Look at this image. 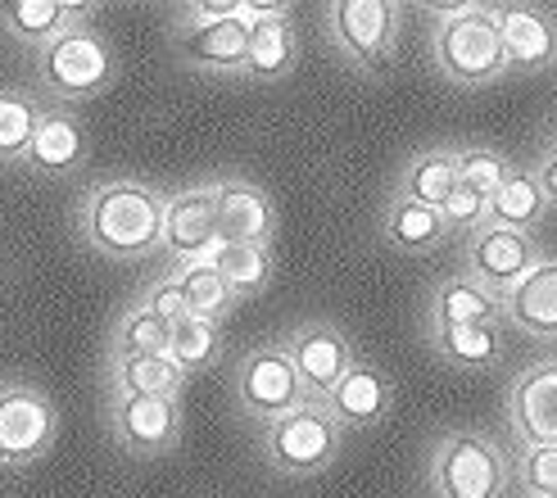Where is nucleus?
<instances>
[{
  "mask_svg": "<svg viewBox=\"0 0 557 498\" xmlns=\"http://www.w3.org/2000/svg\"><path fill=\"white\" fill-rule=\"evenodd\" d=\"M163 209H169V196L159 186L114 177L87 190V204L77 213V232L104 259L141 263L163 249Z\"/></svg>",
  "mask_w": 557,
  "mask_h": 498,
  "instance_id": "obj_1",
  "label": "nucleus"
},
{
  "mask_svg": "<svg viewBox=\"0 0 557 498\" xmlns=\"http://www.w3.org/2000/svg\"><path fill=\"white\" fill-rule=\"evenodd\" d=\"M435 69L454 82V87L481 91L494 87L508 73V54H504V33H498V10L490 5H467L454 18L435 23L431 37Z\"/></svg>",
  "mask_w": 557,
  "mask_h": 498,
  "instance_id": "obj_2",
  "label": "nucleus"
},
{
  "mask_svg": "<svg viewBox=\"0 0 557 498\" xmlns=\"http://www.w3.org/2000/svg\"><path fill=\"white\" fill-rule=\"evenodd\" d=\"M114 77H119V60L91 23H73L69 33L37 50V82L60 104L96 100L114 87Z\"/></svg>",
  "mask_w": 557,
  "mask_h": 498,
  "instance_id": "obj_3",
  "label": "nucleus"
},
{
  "mask_svg": "<svg viewBox=\"0 0 557 498\" xmlns=\"http://www.w3.org/2000/svg\"><path fill=\"white\" fill-rule=\"evenodd\" d=\"M341 445H345V431L336 426V418H331L326 403H318V399L299 403L295 412H286V418L263 426V458L282 476L322 472V466L336 462Z\"/></svg>",
  "mask_w": 557,
  "mask_h": 498,
  "instance_id": "obj_4",
  "label": "nucleus"
},
{
  "mask_svg": "<svg viewBox=\"0 0 557 498\" xmlns=\"http://www.w3.org/2000/svg\"><path fill=\"white\" fill-rule=\"evenodd\" d=\"M431 485L440 498H504L508 462L481 431H454L435 445Z\"/></svg>",
  "mask_w": 557,
  "mask_h": 498,
  "instance_id": "obj_5",
  "label": "nucleus"
},
{
  "mask_svg": "<svg viewBox=\"0 0 557 498\" xmlns=\"http://www.w3.org/2000/svg\"><path fill=\"white\" fill-rule=\"evenodd\" d=\"M322 18L336 50L349 54V64L363 73H385L395 64L399 5H389V0H331Z\"/></svg>",
  "mask_w": 557,
  "mask_h": 498,
  "instance_id": "obj_6",
  "label": "nucleus"
},
{
  "mask_svg": "<svg viewBox=\"0 0 557 498\" xmlns=\"http://www.w3.org/2000/svg\"><path fill=\"white\" fill-rule=\"evenodd\" d=\"M60 439V412L37 385H0V466H33Z\"/></svg>",
  "mask_w": 557,
  "mask_h": 498,
  "instance_id": "obj_7",
  "label": "nucleus"
},
{
  "mask_svg": "<svg viewBox=\"0 0 557 498\" xmlns=\"http://www.w3.org/2000/svg\"><path fill=\"white\" fill-rule=\"evenodd\" d=\"M236 403L240 412H249L255 422H276L295 412L299 403H309V390H304V381L290 363V353L282 349V340L272 345H259L240 358L236 368Z\"/></svg>",
  "mask_w": 557,
  "mask_h": 498,
  "instance_id": "obj_8",
  "label": "nucleus"
},
{
  "mask_svg": "<svg viewBox=\"0 0 557 498\" xmlns=\"http://www.w3.org/2000/svg\"><path fill=\"white\" fill-rule=\"evenodd\" d=\"M282 349L290 353L304 390H309V399H318V403L336 390V385L349 376V368L358 363L354 340L331 322H299L295 331L282 336Z\"/></svg>",
  "mask_w": 557,
  "mask_h": 498,
  "instance_id": "obj_9",
  "label": "nucleus"
},
{
  "mask_svg": "<svg viewBox=\"0 0 557 498\" xmlns=\"http://www.w3.org/2000/svg\"><path fill=\"white\" fill-rule=\"evenodd\" d=\"M535 263H540V249H535V236H525V232L481 227L467 240V276L481 282L494 299H504Z\"/></svg>",
  "mask_w": 557,
  "mask_h": 498,
  "instance_id": "obj_10",
  "label": "nucleus"
},
{
  "mask_svg": "<svg viewBox=\"0 0 557 498\" xmlns=\"http://www.w3.org/2000/svg\"><path fill=\"white\" fill-rule=\"evenodd\" d=\"M109 431L136 458H159L182 439V399H123L109 403Z\"/></svg>",
  "mask_w": 557,
  "mask_h": 498,
  "instance_id": "obj_11",
  "label": "nucleus"
},
{
  "mask_svg": "<svg viewBox=\"0 0 557 498\" xmlns=\"http://www.w3.org/2000/svg\"><path fill=\"white\" fill-rule=\"evenodd\" d=\"M218 204H213V182L209 186H186L169 196L163 209V254L169 263H200L218 245Z\"/></svg>",
  "mask_w": 557,
  "mask_h": 498,
  "instance_id": "obj_12",
  "label": "nucleus"
},
{
  "mask_svg": "<svg viewBox=\"0 0 557 498\" xmlns=\"http://www.w3.org/2000/svg\"><path fill=\"white\" fill-rule=\"evenodd\" d=\"M249 23V54H245V82H282L299 60V33L290 5H240Z\"/></svg>",
  "mask_w": 557,
  "mask_h": 498,
  "instance_id": "obj_13",
  "label": "nucleus"
},
{
  "mask_svg": "<svg viewBox=\"0 0 557 498\" xmlns=\"http://www.w3.org/2000/svg\"><path fill=\"white\" fill-rule=\"evenodd\" d=\"M508 422L525 449L557 445V358L517 372L508 390Z\"/></svg>",
  "mask_w": 557,
  "mask_h": 498,
  "instance_id": "obj_14",
  "label": "nucleus"
},
{
  "mask_svg": "<svg viewBox=\"0 0 557 498\" xmlns=\"http://www.w3.org/2000/svg\"><path fill=\"white\" fill-rule=\"evenodd\" d=\"M213 204H218V236L227 245H268L276 240V209L263 186L245 177H222L213 182Z\"/></svg>",
  "mask_w": 557,
  "mask_h": 498,
  "instance_id": "obj_15",
  "label": "nucleus"
},
{
  "mask_svg": "<svg viewBox=\"0 0 557 498\" xmlns=\"http://www.w3.org/2000/svg\"><path fill=\"white\" fill-rule=\"evenodd\" d=\"M173 50L186 69L200 73H245V54H249V23L240 18V5L232 18L205 23L195 33H173Z\"/></svg>",
  "mask_w": 557,
  "mask_h": 498,
  "instance_id": "obj_16",
  "label": "nucleus"
},
{
  "mask_svg": "<svg viewBox=\"0 0 557 498\" xmlns=\"http://www.w3.org/2000/svg\"><path fill=\"white\" fill-rule=\"evenodd\" d=\"M87 150H91L87 127L77 123V114L54 104V109H46L33 146H27V154H23V169L41 173V177H69L87 163Z\"/></svg>",
  "mask_w": 557,
  "mask_h": 498,
  "instance_id": "obj_17",
  "label": "nucleus"
},
{
  "mask_svg": "<svg viewBox=\"0 0 557 498\" xmlns=\"http://www.w3.org/2000/svg\"><path fill=\"white\" fill-rule=\"evenodd\" d=\"M508 73H535L557 60V18L540 5H504L498 10Z\"/></svg>",
  "mask_w": 557,
  "mask_h": 498,
  "instance_id": "obj_18",
  "label": "nucleus"
},
{
  "mask_svg": "<svg viewBox=\"0 0 557 498\" xmlns=\"http://www.w3.org/2000/svg\"><path fill=\"white\" fill-rule=\"evenodd\" d=\"M389 399H395V385H389V376L358 358V363L349 368V376L322 403H326L331 418H336L341 431H368V426H376L389 412Z\"/></svg>",
  "mask_w": 557,
  "mask_h": 498,
  "instance_id": "obj_19",
  "label": "nucleus"
},
{
  "mask_svg": "<svg viewBox=\"0 0 557 498\" xmlns=\"http://www.w3.org/2000/svg\"><path fill=\"white\" fill-rule=\"evenodd\" d=\"M504 322L535 340H557V259H540L504 295Z\"/></svg>",
  "mask_w": 557,
  "mask_h": 498,
  "instance_id": "obj_20",
  "label": "nucleus"
},
{
  "mask_svg": "<svg viewBox=\"0 0 557 498\" xmlns=\"http://www.w3.org/2000/svg\"><path fill=\"white\" fill-rule=\"evenodd\" d=\"M504 322V299H494L481 282L471 276H449L431 295V331H454V326H498Z\"/></svg>",
  "mask_w": 557,
  "mask_h": 498,
  "instance_id": "obj_21",
  "label": "nucleus"
},
{
  "mask_svg": "<svg viewBox=\"0 0 557 498\" xmlns=\"http://www.w3.org/2000/svg\"><path fill=\"white\" fill-rule=\"evenodd\" d=\"M73 23H82V5H69V0H10V5H0V33L27 50H41Z\"/></svg>",
  "mask_w": 557,
  "mask_h": 498,
  "instance_id": "obj_22",
  "label": "nucleus"
},
{
  "mask_svg": "<svg viewBox=\"0 0 557 498\" xmlns=\"http://www.w3.org/2000/svg\"><path fill=\"white\" fill-rule=\"evenodd\" d=\"M186 372L173 363L169 353L154 358H109V385L123 399H182Z\"/></svg>",
  "mask_w": 557,
  "mask_h": 498,
  "instance_id": "obj_23",
  "label": "nucleus"
},
{
  "mask_svg": "<svg viewBox=\"0 0 557 498\" xmlns=\"http://www.w3.org/2000/svg\"><path fill=\"white\" fill-rule=\"evenodd\" d=\"M381 236H385V245L404 249V254H426V249H435L444 236H449V223H444L440 209L389 196L381 209Z\"/></svg>",
  "mask_w": 557,
  "mask_h": 498,
  "instance_id": "obj_24",
  "label": "nucleus"
},
{
  "mask_svg": "<svg viewBox=\"0 0 557 498\" xmlns=\"http://www.w3.org/2000/svg\"><path fill=\"white\" fill-rule=\"evenodd\" d=\"M454 190H458V150L435 146V150L412 154V163L404 169L395 196L417 200V204H426V209H444Z\"/></svg>",
  "mask_w": 557,
  "mask_h": 498,
  "instance_id": "obj_25",
  "label": "nucleus"
},
{
  "mask_svg": "<svg viewBox=\"0 0 557 498\" xmlns=\"http://www.w3.org/2000/svg\"><path fill=\"white\" fill-rule=\"evenodd\" d=\"M548 213L544 186L535 177V169H512V177L498 186V196L490 200V223L485 227H508V232H525L531 236Z\"/></svg>",
  "mask_w": 557,
  "mask_h": 498,
  "instance_id": "obj_26",
  "label": "nucleus"
},
{
  "mask_svg": "<svg viewBox=\"0 0 557 498\" xmlns=\"http://www.w3.org/2000/svg\"><path fill=\"white\" fill-rule=\"evenodd\" d=\"M200 263L222 272V282L232 286L236 303L240 299H259L272 286V249L268 245H227V240H218Z\"/></svg>",
  "mask_w": 557,
  "mask_h": 498,
  "instance_id": "obj_27",
  "label": "nucleus"
},
{
  "mask_svg": "<svg viewBox=\"0 0 557 498\" xmlns=\"http://www.w3.org/2000/svg\"><path fill=\"white\" fill-rule=\"evenodd\" d=\"M431 349H435L449 368L485 372V368L498 363V353H504V340H498V326H454V331H431Z\"/></svg>",
  "mask_w": 557,
  "mask_h": 498,
  "instance_id": "obj_28",
  "label": "nucleus"
},
{
  "mask_svg": "<svg viewBox=\"0 0 557 498\" xmlns=\"http://www.w3.org/2000/svg\"><path fill=\"white\" fill-rule=\"evenodd\" d=\"M169 276L182 286L186 309H190L195 318H209V322H218V326H222V318H227V313L236 309L232 286L222 282V272H218V267H209V263H177V267H169Z\"/></svg>",
  "mask_w": 557,
  "mask_h": 498,
  "instance_id": "obj_29",
  "label": "nucleus"
},
{
  "mask_svg": "<svg viewBox=\"0 0 557 498\" xmlns=\"http://www.w3.org/2000/svg\"><path fill=\"white\" fill-rule=\"evenodd\" d=\"M41 119L46 109L37 96H27L23 87H0V163H23Z\"/></svg>",
  "mask_w": 557,
  "mask_h": 498,
  "instance_id": "obj_30",
  "label": "nucleus"
},
{
  "mask_svg": "<svg viewBox=\"0 0 557 498\" xmlns=\"http://www.w3.org/2000/svg\"><path fill=\"white\" fill-rule=\"evenodd\" d=\"M169 345H173V326L154 318L146 303H132L114 326V340H109L114 358H154V353H169Z\"/></svg>",
  "mask_w": 557,
  "mask_h": 498,
  "instance_id": "obj_31",
  "label": "nucleus"
},
{
  "mask_svg": "<svg viewBox=\"0 0 557 498\" xmlns=\"http://www.w3.org/2000/svg\"><path fill=\"white\" fill-rule=\"evenodd\" d=\"M218 353H222V326H218V322L195 318V313H186L182 322H173L169 358H173V363H177L186 376L213 368V363H218Z\"/></svg>",
  "mask_w": 557,
  "mask_h": 498,
  "instance_id": "obj_32",
  "label": "nucleus"
},
{
  "mask_svg": "<svg viewBox=\"0 0 557 498\" xmlns=\"http://www.w3.org/2000/svg\"><path fill=\"white\" fill-rule=\"evenodd\" d=\"M512 169H517V163L504 159L498 150H490V146H467V150H458V182L471 186V190H476V196H485V200L498 196V186L512 177Z\"/></svg>",
  "mask_w": 557,
  "mask_h": 498,
  "instance_id": "obj_33",
  "label": "nucleus"
},
{
  "mask_svg": "<svg viewBox=\"0 0 557 498\" xmlns=\"http://www.w3.org/2000/svg\"><path fill=\"white\" fill-rule=\"evenodd\" d=\"M517 472H521V485H525L531 498H553L557 494V445L525 449Z\"/></svg>",
  "mask_w": 557,
  "mask_h": 498,
  "instance_id": "obj_34",
  "label": "nucleus"
},
{
  "mask_svg": "<svg viewBox=\"0 0 557 498\" xmlns=\"http://www.w3.org/2000/svg\"><path fill=\"white\" fill-rule=\"evenodd\" d=\"M440 213H444V223H449V232H471V236H476L490 223V200L458 182V190H454L449 204H444Z\"/></svg>",
  "mask_w": 557,
  "mask_h": 498,
  "instance_id": "obj_35",
  "label": "nucleus"
},
{
  "mask_svg": "<svg viewBox=\"0 0 557 498\" xmlns=\"http://www.w3.org/2000/svg\"><path fill=\"white\" fill-rule=\"evenodd\" d=\"M141 303H146V309L154 313V318H163V322H182L190 309H186V295H182V286L173 282V276H159V282L141 295Z\"/></svg>",
  "mask_w": 557,
  "mask_h": 498,
  "instance_id": "obj_36",
  "label": "nucleus"
},
{
  "mask_svg": "<svg viewBox=\"0 0 557 498\" xmlns=\"http://www.w3.org/2000/svg\"><path fill=\"white\" fill-rule=\"evenodd\" d=\"M232 14H236V0H222V5H177L173 10V33H195V27L232 18Z\"/></svg>",
  "mask_w": 557,
  "mask_h": 498,
  "instance_id": "obj_37",
  "label": "nucleus"
},
{
  "mask_svg": "<svg viewBox=\"0 0 557 498\" xmlns=\"http://www.w3.org/2000/svg\"><path fill=\"white\" fill-rule=\"evenodd\" d=\"M535 177H540V186H544V200H548V209H557V146H553V150L540 159Z\"/></svg>",
  "mask_w": 557,
  "mask_h": 498,
  "instance_id": "obj_38",
  "label": "nucleus"
},
{
  "mask_svg": "<svg viewBox=\"0 0 557 498\" xmlns=\"http://www.w3.org/2000/svg\"><path fill=\"white\" fill-rule=\"evenodd\" d=\"M553 498H557V494H553Z\"/></svg>",
  "mask_w": 557,
  "mask_h": 498,
  "instance_id": "obj_39",
  "label": "nucleus"
}]
</instances>
